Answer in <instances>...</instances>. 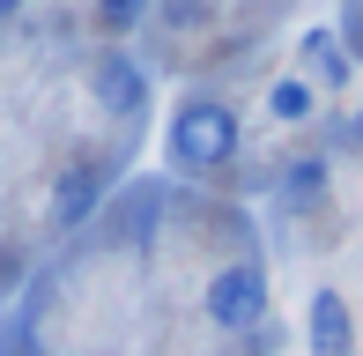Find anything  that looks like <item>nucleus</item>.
I'll use <instances>...</instances> for the list:
<instances>
[{"mask_svg":"<svg viewBox=\"0 0 363 356\" xmlns=\"http://www.w3.org/2000/svg\"><path fill=\"white\" fill-rule=\"evenodd\" d=\"M163 156L178 178H223L245 156V119L223 96H178L171 126H163Z\"/></svg>","mask_w":363,"mask_h":356,"instance_id":"1","label":"nucleus"},{"mask_svg":"<svg viewBox=\"0 0 363 356\" xmlns=\"http://www.w3.org/2000/svg\"><path fill=\"white\" fill-rule=\"evenodd\" d=\"M267 304H274V274L259 252H238V260H223L216 274H208L201 289V312L216 334H259L267 327Z\"/></svg>","mask_w":363,"mask_h":356,"instance_id":"2","label":"nucleus"},{"mask_svg":"<svg viewBox=\"0 0 363 356\" xmlns=\"http://www.w3.org/2000/svg\"><path fill=\"white\" fill-rule=\"evenodd\" d=\"M89 96H96L104 119H141L148 111V67L126 45H104V52L89 60Z\"/></svg>","mask_w":363,"mask_h":356,"instance_id":"3","label":"nucleus"},{"mask_svg":"<svg viewBox=\"0 0 363 356\" xmlns=\"http://www.w3.org/2000/svg\"><path fill=\"white\" fill-rule=\"evenodd\" d=\"M304 356H356V312L334 282L304 297Z\"/></svg>","mask_w":363,"mask_h":356,"instance_id":"4","label":"nucleus"},{"mask_svg":"<svg viewBox=\"0 0 363 356\" xmlns=\"http://www.w3.org/2000/svg\"><path fill=\"white\" fill-rule=\"evenodd\" d=\"M104 193H111V171H104V164H74V171H60V178H52V201H45L52 230H82V223L104 208Z\"/></svg>","mask_w":363,"mask_h":356,"instance_id":"5","label":"nucleus"},{"mask_svg":"<svg viewBox=\"0 0 363 356\" xmlns=\"http://www.w3.org/2000/svg\"><path fill=\"white\" fill-rule=\"evenodd\" d=\"M296 74H304L311 89H349V74H356V60H349V45H341V30L334 23H311L304 38H296Z\"/></svg>","mask_w":363,"mask_h":356,"instance_id":"6","label":"nucleus"},{"mask_svg":"<svg viewBox=\"0 0 363 356\" xmlns=\"http://www.w3.org/2000/svg\"><path fill=\"white\" fill-rule=\"evenodd\" d=\"M267 119H274V126H311V119H319V89H311L304 74L267 82Z\"/></svg>","mask_w":363,"mask_h":356,"instance_id":"7","label":"nucleus"},{"mask_svg":"<svg viewBox=\"0 0 363 356\" xmlns=\"http://www.w3.org/2000/svg\"><path fill=\"white\" fill-rule=\"evenodd\" d=\"M326 193V156L311 149V156H289V171H282V201L289 208H311Z\"/></svg>","mask_w":363,"mask_h":356,"instance_id":"8","label":"nucleus"},{"mask_svg":"<svg viewBox=\"0 0 363 356\" xmlns=\"http://www.w3.org/2000/svg\"><path fill=\"white\" fill-rule=\"evenodd\" d=\"M148 15H156V0H96V30H104V45H119L126 30H141Z\"/></svg>","mask_w":363,"mask_h":356,"instance_id":"9","label":"nucleus"},{"mask_svg":"<svg viewBox=\"0 0 363 356\" xmlns=\"http://www.w3.org/2000/svg\"><path fill=\"white\" fill-rule=\"evenodd\" d=\"M0 356H45V349H38V327H30V319H8V334H0Z\"/></svg>","mask_w":363,"mask_h":356,"instance_id":"10","label":"nucleus"},{"mask_svg":"<svg viewBox=\"0 0 363 356\" xmlns=\"http://www.w3.org/2000/svg\"><path fill=\"white\" fill-rule=\"evenodd\" d=\"M8 15H23V0H0V23H8Z\"/></svg>","mask_w":363,"mask_h":356,"instance_id":"11","label":"nucleus"},{"mask_svg":"<svg viewBox=\"0 0 363 356\" xmlns=\"http://www.w3.org/2000/svg\"><path fill=\"white\" fill-rule=\"evenodd\" d=\"M356 119H363V104H356Z\"/></svg>","mask_w":363,"mask_h":356,"instance_id":"12","label":"nucleus"}]
</instances>
